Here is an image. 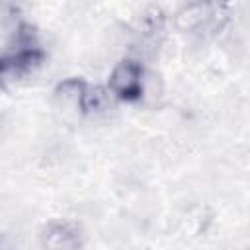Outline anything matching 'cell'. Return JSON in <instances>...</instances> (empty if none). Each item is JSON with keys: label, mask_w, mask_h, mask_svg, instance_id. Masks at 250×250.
Instances as JSON below:
<instances>
[{"label": "cell", "mask_w": 250, "mask_h": 250, "mask_svg": "<svg viewBox=\"0 0 250 250\" xmlns=\"http://www.w3.org/2000/svg\"><path fill=\"white\" fill-rule=\"evenodd\" d=\"M45 59V53L37 41L35 29L29 23H16L10 41L2 53V74L4 78H21L31 74Z\"/></svg>", "instance_id": "obj_1"}, {"label": "cell", "mask_w": 250, "mask_h": 250, "mask_svg": "<svg viewBox=\"0 0 250 250\" xmlns=\"http://www.w3.org/2000/svg\"><path fill=\"white\" fill-rule=\"evenodd\" d=\"M178 25L191 35H213L229 20V8L225 4L195 2L186 4L178 14Z\"/></svg>", "instance_id": "obj_2"}, {"label": "cell", "mask_w": 250, "mask_h": 250, "mask_svg": "<svg viewBox=\"0 0 250 250\" xmlns=\"http://www.w3.org/2000/svg\"><path fill=\"white\" fill-rule=\"evenodd\" d=\"M107 90L113 98L123 102H137L145 90V72L141 62L133 59H125L117 62L109 74Z\"/></svg>", "instance_id": "obj_3"}, {"label": "cell", "mask_w": 250, "mask_h": 250, "mask_svg": "<svg viewBox=\"0 0 250 250\" xmlns=\"http://www.w3.org/2000/svg\"><path fill=\"white\" fill-rule=\"evenodd\" d=\"M41 246L43 250H82L84 236L76 225L68 221H53L41 234Z\"/></svg>", "instance_id": "obj_4"}, {"label": "cell", "mask_w": 250, "mask_h": 250, "mask_svg": "<svg viewBox=\"0 0 250 250\" xmlns=\"http://www.w3.org/2000/svg\"><path fill=\"white\" fill-rule=\"evenodd\" d=\"M109 90L107 88H100V86H86L80 98L78 107L86 113H100L104 109H107L109 105Z\"/></svg>", "instance_id": "obj_5"}]
</instances>
